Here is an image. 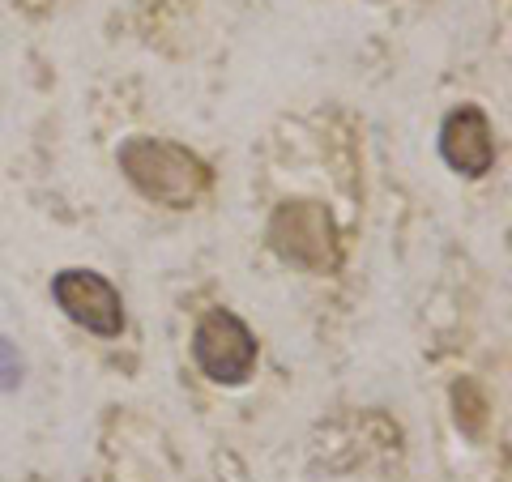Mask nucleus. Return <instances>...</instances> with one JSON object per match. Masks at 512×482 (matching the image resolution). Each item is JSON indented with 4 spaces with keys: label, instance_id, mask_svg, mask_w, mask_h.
I'll use <instances>...</instances> for the list:
<instances>
[{
    "label": "nucleus",
    "instance_id": "f257e3e1",
    "mask_svg": "<svg viewBox=\"0 0 512 482\" xmlns=\"http://www.w3.org/2000/svg\"><path fill=\"white\" fill-rule=\"evenodd\" d=\"M116 163L141 197L154 205H167V210H192L214 188L210 163L201 154H192L188 146H180V141L133 133L120 141Z\"/></svg>",
    "mask_w": 512,
    "mask_h": 482
},
{
    "label": "nucleus",
    "instance_id": "f03ea898",
    "mask_svg": "<svg viewBox=\"0 0 512 482\" xmlns=\"http://www.w3.org/2000/svg\"><path fill=\"white\" fill-rule=\"evenodd\" d=\"M265 239L286 265L308 269V273H333L342 261V235H338V222H333L329 205L308 201V197L282 201L269 214Z\"/></svg>",
    "mask_w": 512,
    "mask_h": 482
},
{
    "label": "nucleus",
    "instance_id": "7ed1b4c3",
    "mask_svg": "<svg viewBox=\"0 0 512 482\" xmlns=\"http://www.w3.org/2000/svg\"><path fill=\"white\" fill-rule=\"evenodd\" d=\"M261 359V342L248 329L244 316H235L231 308H210L197 329H192V363L197 372L214 384H244L256 372Z\"/></svg>",
    "mask_w": 512,
    "mask_h": 482
},
{
    "label": "nucleus",
    "instance_id": "20e7f679",
    "mask_svg": "<svg viewBox=\"0 0 512 482\" xmlns=\"http://www.w3.org/2000/svg\"><path fill=\"white\" fill-rule=\"evenodd\" d=\"M52 299L77 329L94 337L124 333V299L99 269H60L52 278Z\"/></svg>",
    "mask_w": 512,
    "mask_h": 482
},
{
    "label": "nucleus",
    "instance_id": "39448f33",
    "mask_svg": "<svg viewBox=\"0 0 512 482\" xmlns=\"http://www.w3.org/2000/svg\"><path fill=\"white\" fill-rule=\"evenodd\" d=\"M495 128L478 103H461L440 124V158L466 180H483L495 167Z\"/></svg>",
    "mask_w": 512,
    "mask_h": 482
},
{
    "label": "nucleus",
    "instance_id": "423d86ee",
    "mask_svg": "<svg viewBox=\"0 0 512 482\" xmlns=\"http://www.w3.org/2000/svg\"><path fill=\"white\" fill-rule=\"evenodd\" d=\"M453 410H457V423L461 431H470V436H483V427H487V414H491V401L483 393V384H474L461 376L453 384Z\"/></svg>",
    "mask_w": 512,
    "mask_h": 482
},
{
    "label": "nucleus",
    "instance_id": "0eeeda50",
    "mask_svg": "<svg viewBox=\"0 0 512 482\" xmlns=\"http://www.w3.org/2000/svg\"><path fill=\"white\" fill-rule=\"evenodd\" d=\"M22 380H26V363L18 355V346L0 333V393H18Z\"/></svg>",
    "mask_w": 512,
    "mask_h": 482
}]
</instances>
